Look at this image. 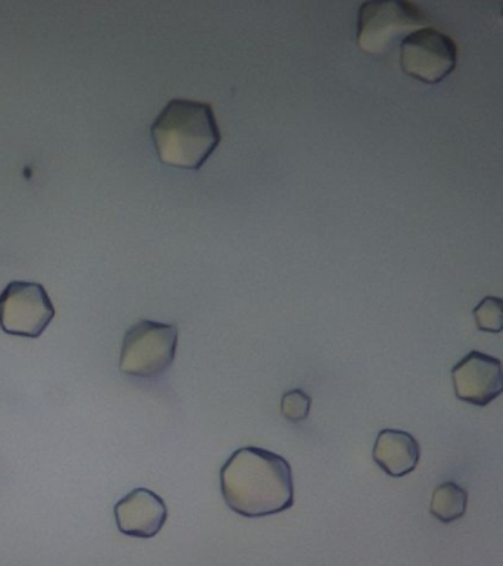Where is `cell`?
Segmentation results:
<instances>
[{
    "label": "cell",
    "mask_w": 503,
    "mask_h": 566,
    "mask_svg": "<svg viewBox=\"0 0 503 566\" xmlns=\"http://www.w3.org/2000/svg\"><path fill=\"white\" fill-rule=\"evenodd\" d=\"M229 509L244 517H264L294 504L293 469L282 455L259 447H242L220 471Z\"/></svg>",
    "instance_id": "6da1fadb"
},
{
    "label": "cell",
    "mask_w": 503,
    "mask_h": 566,
    "mask_svg": "<svg viewBox=\"0 0 503 566\" xmlns=\"http://www.w3.org/2000/svg\"><path fill=\"white\" fill-rule=\"evenodd\" d=\"M151 136L160 161L182 170H200L222 142L211 105L189 99H171L154 119Z\"/></svg>",
    "instance_id": "7a4b0ae2"
},
{
    "label": "cell",
    "mask_w": 503,
    "mask_h": 566,
    "mask_svg": "<svg viewBox=\"0 0 503 566\" xmlns=\"http://www.w3.org/2000/svg\"><path fill=\"white\" fill-rule=\"evenodd\" d=\"M178 338V326L144 318L127 329L118 369L132 378H157L174 365Z\"/></svg>",
    "instance_id": "3957f363"
},
{
    "label": "cell",
    "mask_w": 503,
    "mask_h": 566,
    "mask_svg": "<svg viewBox=\"0 0 503 566\" xmlns=\"http://www.w3.org/2000/svg\"><path fill=\"white\" fill-rule=\"evenodd\" d=\"M427 24L421 9L404 0H373L361 3L357 15V46L369 55H381L401 35Z\"/></svg>",
    "instance_id": "277c9868"
},
{
    "label": "cell",
    "mask_w": 503,
    "mask_h": 566,
    "mask_svg": "<svg viewBox=\"0 0 503 566\" xmlns=\"http://www.w3.org/2000/svg\"><path fill=\"white\" fill-rule=\"evenodd\" d=\"M54 316V304L42 283L14 281L0 294V327L8 335L39 338Z\"/></svg>",
    "instance_id": "5b68a950"
},
{
    "label": "cell",
    "mask_w": 503,
    "mask_h": 566,
    "mask_svg": "<svg viewBox=\"0 0 503 566\" xmlns=\"http://www.w3.org/2000/svg\"><path fill=\"white\" fill-rule=\"evenodd\" d=\"M458 46L448 34L422 27L406 35L400 44V66L406 75L427 84H437L453 73Z\"/></svg>",
    "instance_id": "8992f818"
},
{
    "label": "cell",
    "mask_w": 503,
    "mask_h": 566,
    "mask_svg": "<svg viewBox=\"0 0 503 566\" xmlns=\"http://www.w3.org/2000/svg\"><path fill=\"white\" fill-rule=\"evenodd\" d=\"M454 394L461 401L489 406L503 391L502 363L481 352L468 353L452 369Z\"/></svg>",
    "instance_id": "52a82bcc"
},
{
    "label": "cell",
    "mask_w": 503,
    "mask_h": 566,
    "mask_svg": "<svg viewBox=\"0 0 503 566\" xmlns=\"http://www.w3.org/2000/svg\"><path fill=\"white\" fill-rule=\"evenodd\" d=\"M117 528L134 538H153L166 525L165 500L148 489H135L114 506Z\"/></svg>",
    "instance_id": "ba28073f"
},
{
    "label": "cell",
    "mask_w": 503,
    "mask_h": 566,
    "mask_svg": "<svg viewBox=\"0 0 503 566\" xmlns=\"http://www.w3.org/2000/svg\"><path fill=\"white\" fill-rule=\"evenodd\" d=\"M373 458L388 475L401 478L417 469L421 447L412 433L399 429H383L375 440Z\"/></svg>",
    "instance_id": "9c48e42d"
},
{
    "label": "cell",
    "mask_w": 503,
    "mask_h": 566,
    "mask_svg": "<svg viewBox=\"0 0 503 566\" xmlns=\"http://www.w3.org/2000/svg\"><path fill=\"white\" fill-rule=\"evenodd\" d=\"M468 506V493L457 482H444L432 493L431 515L443 524H450L461 520L465 515Z\"/></svg>",
    "instance_id": "30bf717a"
},
{
    "label": "cell",
    "mask_w": 503,
    "mask_h": 566,
    "mask_svg": "<svg viewBox=\"0 0 503 566\" xmlns=\"http://www.w3.org/2000/svg\"><path fill=\"white\" fill-rule=\"evenodd\" d=\"M475 325L480 331L501 334L503 329V303L497 296H485L474 308Z\"/></svg>",
    "instance_id": "8fae6325"
},
{
    "label": "cell",
    "mask_w": 503,
    "mask_h": 566,
    "mask_svg": "<svg viewBox=\"0 0 503 566\" xmlns=\"http://www.w3.org/2000/svg\"><path fill=\"white\" fill-rule=\"evenodd\" d=\"M312 398L303 389L295 388L285 392L281 400V411L290 422L298 423L308 418Z\"/></svg>",
    "instance_id": "7c38bea8"
}]
</instances>
